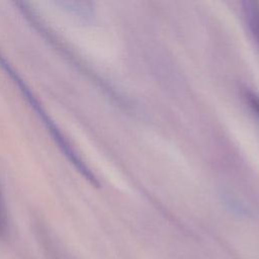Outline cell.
<instances>
[{
	"instance_id": "6da1fadb",
	"label": "cell",
	"mask_w": 259,
	"mask_h": 259,
	"mask_svg": "<svg viewBox=\"0 0 259 259\" xmlns=\"http://www.w3.org/2000/svg\"><path fill=\"white\" fill-rule=\"evenodd\" d=\"M0 65L7 71V73L14 79L15 83H17V85L19 86L20 90L23 92V94L26 96V98L28 99L29 103L31 104V106L34 108V110L39 114L40 118L42 119L44 122H46L47 127L51 131L52 136L55 138L56 142L60 145L61 149L63 150V152L68 156V158L70 159V161L72 163H74L75 167L78 169V171L94 186H99V182L98 179L96 178V176L92 173V171L90 170V168H88V166L85 164V162L79 157V155L77 154V152L74 150V148H72L71 144L66 140V138L64 137V135L62 134V132L59 131V128L56 126V124L54 123L53 120L50 119L49 115L46 113V111L41 108V106L39 105L38 100L33 96V94L31 93V91L26 87L25 83L19 78V76L15 73V71L13 70V68H11V66L7 63V61L2 57L1 53H0Z\"/></svg>"
},
{
	"instance_id": "7a4b0ae2",
	"label": "cell",
	"mask_w": 259,
	"mask_h": 259,
	"mask_svg": "<svg viewBox=\"0 0 259 259\" xmlns=\"http://www.w3.org/2000/svg\"><path fill=\"white\" fill-rule=\"evenodd\" d=\"M244 12L249 28L259 45V3L254 1L244 2Z\"/></svg>"
},
{
	"instance_id": "3957f363",
	"label": "cell",
	"mask_w": 259,
	"mask_h": 259,
	"mask_svg": "<svg viewBox=\"0 0 259 259\" xmlns=\"http://www.w3.org/2000/svg\"><path fill=\"white\" fill-rule=\"evenodd\" d=\"M9 235V224L6 212V207L0 190V240L7 239Z\"/></svg>"
},
{
	"instance_id": "277c9868",
	"label": "cell",
	"mask_w": 259,
	"mask_h": 259,
	"mask_svg": "<svg viewBox=\"0 0 259 259\" xmlns=\"http://www.w3.org/2000/svg\"><path fill=\"white\" fill-rule=\"evenodd\" d=\"M246 99L254 112L259 116V96L251 91H246Z\"/></svg>"
}]
</instances>
